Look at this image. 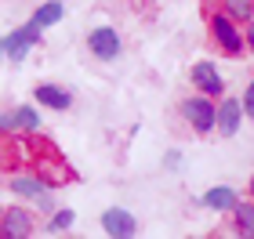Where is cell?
<instances>
[{
  "label": "cell",
  "mask_w": 254,
  "mask_h": 239,
  "mask_svg": "<svg viewBox=\"0 0 254 239\" xmlns=\"http://www.w3.org/2000/svg\"><path fill=\"white\" fill-rule=\"evenodd\" d=\"M207 29H211V40H214V48L229 54V58H247V33L244 26L233 18V15H225L222 7H214V4H207Z\"/></svg>",
  "instance_id": "6da1fadb"
},
{
  "label": "cell",
  "mask_w": 254,
  "mask_h": 239,
  "mask_svg": "<svg viewBox=\"0 0 254 239\" xmlns=\"http://www.w3.org/2000/svg\"><path fill=\"white\" fill-rule=\"evenodd\" d=\"M178 112H182V120H186V127L192 131V134H218V98H211V95H189V98H182V105H178Z\"/></svg>",
  "instance_id": "7a4b0ae2"
},
{
  "label": "cell",
  "mask_w": 254,
  "mask_h": 239,
  "mask_svg": "<svg viewBox=\"0 0 254 239\" xmlns=\"http://www.w3.org/2000/svg\"><path fill=\"white\" fill-rule=\"evenodd\" d=\"M40 40H44V29L37 22H26V26H15V29H7L4 37H0V51H4L7 62L18 65V62L29 58L33 48H40Z\"/></svg>",
  "instance_id": "3957f363"
},
{
  "label": "cell",
  "mask_w": 254,
  "mask_h": 239,
  "mask_svg": "<svg viewBox=\"0 0 254 239\" xmlns=\"http://www.w3.org/2000/svg\"><path fill=\"white\" fill-rule=\"evenodd\" d=\"M33 232H37L33 210L18 207V203H7V207L0 210V239H26Z\"/></svg>",
  "instance_id": "277c9868"
},
{
  "label": "cell",
  "mask_w": 254,
  "mask_h": 239,
  "mask_svg": "<svg viewBox=\"0 0 254 239\" xmlns=\"http://www.w3.org/2000/svg\"><path fill=\"white\" fill-rule=\"evenodd\" d=\"M189 84L200 91V95H211V98H225V95H229V91H225V76H222V69H218L214 62H207V58L192 62Z\"/></svg>",
  "instance_id": "5b68a950"
},
{
  "label": "cell",
  "mask_w": 254,
  "mask_h": 239,
  "mask_svg": "<svg viewBox=\"0 0 254 239\" xmlns=\"http://www.w3.org/2000/svg\"><path fill=\"white\" fill-rule=\"evenodd\" d=\"M87 51L95 54L98 62H117L124 54V40L113 26H95L87 33Z\"/></svg>",
  "instance_id": "8992f818"
},
{
  "label": "cell",
  "mask_w": 254,
  "mask_h": 239,
  "mask_svg": "<svg viewBox=\"0 0 254 239\" xmlns=\"http://www.w3.org/2000/svg\"><path fill=\"white\" fill-rule=\"evenodd\" d=\"M0 131H4V138L11 134H37L40 131V112L37 105H15V109H4V116H0Z\"/></svg>",
  "instance_id": "52a82bcc"
},
{
  "label": "cell",
  "mask_w": 254,
  "mask_h": 239,
  "mask_svg": "<svg viewBox=\"0 0 254 239\" xmlns=\"http://www.w3.org/2000/svg\"><path fill=\"white\" fill-rule=\"evenodd\" d=\"M244 116H247L244 98H233V95L218 98V134L222 138H236L240 127H244Z\"/></svg>",
  "instance_id": "ba28073f"
},
{
  "label": "cell",
  "mask_w": 254,
  "mask_h": 239,
  "mask_svg": "<svg viewBox=\"0 0 254 239\" xmlns=\"http://www.w3.org/2000/svg\"><path fill=\"white\" fill-rule=\"evenodd\" d=\"M7 192L15 199H33L37 203L44 192H51V185L44 181L40 174H29V170H15V174H7Z\"/></svg>",
  "instance_id": "9c48e42d"
},
{
  "label": "cell",
  "mask_w": 254,
  "mask_h": 239,
  "mask_svg": "<svg viewBox=\"0 0 254 239\" xmlns=\"http://www.w3.org/2000/svg\"><path fill=\"white\" fill-rule=\"evenodd\" d=\"M102 232L109 239H131V236H138V218L124 207H109V210H102Z\"/></svg>",
  "instance_id": "30bf717a"
},
{
  "label": "cell",
  "mask_w": 254,
  "mask_h": 239,
  "mask_svg": "<svg viewBox=\"0 0 254 239\" xmlns=\"http://www.w3.org/2000/svg\"><path fill=\"white\" fill-rule=\"evenodd\" d=\"M33 98H37L40 109H51V112H69L73 109V91L62 87V84H37L33 87Z\"/></svg>",
  "instance_id": "8fae6325"
},
{
  "label": "cell",
  "mask_w": 254,
  "mask_h": 239,
  "mask_svg": "<svg viewBox=\"0 0 254 239\" xmlns=\"http://www.w3.org/2000/svg\"><path fill=\"white\" fill-rule=\"evenodd\" d=\"M236 203H240V192L233 185H211L200 196V207L203 210H214V214H233Z\"/></svg>",
  "instance_id": "7c38bea8"
},
{
  "label": "cell",
  "mask_w": 254,
  "mask_h": 239,
  "mask_svg": "<svg viewBox=\"0 0 254 239\" xmlns=\"http://www.w3.org/2000/svg\"><path fill=\"white\" fill-rule=\"evenodd\" d=\"M233 232L254 239V196L251 199H240L233 207Z\"/></svg>",
  "instance_id": "4fadbf2b"
},
{
  "label": "cell",
  "mask_w": 254,
  "mask_h": 239,
  "mask_svg": "<svg viewBox=\"0 0 254 239\" xmlns=\"http://www.w3.org/2000/svg\"><path fill=\"white\" fill-rule=\"evenodd\" d=\"M62 15H65L62 0H44V4L29 15V22H37L40 29H51V26H59V22H62Z\"/></svg>",
  "instance_id": "5bb4252c"
},
{
  "label": "cell",
  "mask_w": 254,
  "mask_h": 239,
  "mask_svg": "<svg viewBox=\"0 0 254 239\" xmlns=\"http://www.w3.org/2000/svg\"><path fill=\"white\" fill-rule=\"evenodd\" d=\"M207 4H214V7H222L225 15H233L236 22H247L254 18V0H207Z\"/></svg>",
  "instance_id": "9a60e30c"
},
{
  "label": "cell",
  "mask_w": 254,
  "mask_h": 239,
  "mask_svg": "<svg viewBox=\"0 0 254 239\" xmlns=\"http://www.w3.org/2000/svg\"><path fill=\"white\" fill-rule=\"evenodd\" d=\"M73 225H76V214L69 210V207H59L55 214H48V225H44V232H48V236H65Z\"/></svg>",
  "instance_id": "2e32d148"
},
{
  "label": "cell",
  "mask_w": 254,
  "mask_h": 239,
  "mask_svg": "<svg viewBox=\"0 0 254 239\" xmlns=\"http://www.w3.org/2000/svg\"><path fill=\"white\" fill-rule=\"evenodd\" d=\"M182 163H186L182 149H167V152H164V167H167V170H182Z\"/></svg>",
  "instance_id": "e0dca14e"
},
{
  "label": "cell",
  "mask_w": 254,
  "mask_h": 239,
  "mask_svg": "<svg viewBox=\"0 0 254 239\" xmlns=\"http://www.w3.org/2000/svg\"><path fill=\"white\" fill-rule=\"evenodd\" d=\"M37 207H40L44 214H55V210H59V203H55V199H51V192H44V196L37 199Z\"/></svg>",
  "instance_id": "ac0fdd59"
},
{
  "label": "cell",
  "mask_w": 254,
  "mask_h": 239,
  "mask_svg": "<svg viewBox=\"0 0 254 239\" xmlns=\"http://www.w3.org/2000/svg\"><path fill=\"white\" fill-rule=\"evenodd\" d=\"M244 109H247V116L254 120V80H251L247 91H244Z\"/></svg>",
  "instance_id": "d6986e66"
},
{
  "label": "cell",
  "mask_w": 254,
  "mask_h": 239,
  "mask_svg": "<svg viewBox=\"0 0 254 239\" xmlns=\"http://www.w3.org/2000/svg\"><path fill=\"white\" fill-rule=\"evenodd\" d=\"M244 33H247V51L254 54V18H251L247 26H244Z\"/></svg>",
  "instance_id": "ffe728a7"
},
{
  "label": "cell",
  "mask_w": 254,
  "mask_h": 239,
  "mask_svg": "<svg viewBox=\"0 0 254 239\" xmlns=\"http://www.w3.org/2000/svg\"><path fill=\"white\" fill-rule=\"evenodd\" d=\"M251 196H254V178H251Z\"/></svg>",
  "instance_id": "44dd1931"
}]
</instances>
